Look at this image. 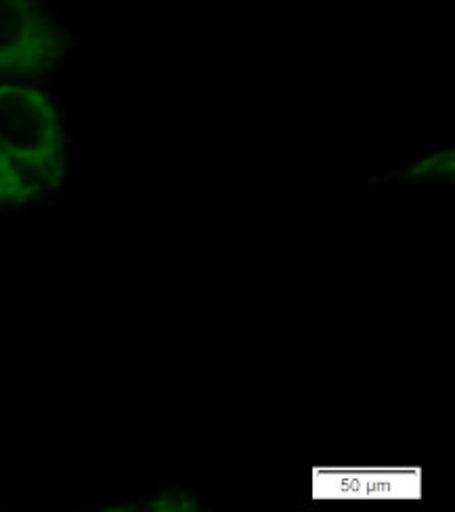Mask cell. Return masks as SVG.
Returning a JSON list of instances; mask_svg holds the SVG:
<instances>
[{
	"mask_svg": "<svg viewBox=\"0 0 455 512\" xmlns=\"http://www.w3.org/2000/svg\"><path fill=\"white\" fill-rule=\"evenodd\" d=\"M42 196H45V189L0 149V210L34 206Z\"/></svg>",
	"mask_w": 455,
	"mask_h": 512,
	"instance_id": "cell-3",
	"label": "cell"
},
{
	"mask_svg": "<svg viewBox=\"0 0 455 512\" xmlns=\"http://www.w3.org/2000/svg\"><path fill=\"white\" fill-rule=\"evenodd\" d=\"M0 149L45 191L63 187L68 133L47 91L0 80Z\"/></svg>",
	"mask_w": 455,
	"mask_h": 512,
	"instance_id": "cell-1",
	"label": "cell"
},
{
	"mask_svg": "<svg viewBox=\"0 0 455 512\" xmlns=\"http://www.w3.org/2000/svg\"><path fill=\"white\" fill-rule=\"evenodd\" d=\"M403 179L407 181H428V179H451L455 173V152L453 147H439L437 152L418 158L414 164L405 166Z\"/></svg>",
	"mask_w": 455,
	"mask_h": 512,
	"instance_id": "cell-4",
	"label": "cell"
},
{
	"mask_svg": "<svg viewBox=\"0 0 455 512\" xmlns=\"http://www.w3.org/2000/svg\"><path fill=\"white\" fill-rule=\"evenodd\" d=\"M200 502L191 494H177V492H162L156 498L147 500L141 510H162V512H181V510H198Z\"/></svg>",
	"mask_w": 455,
	"mask_h": 512,
	"instance_id": "cell-5",
	"label": "cell"
},
{
	"mask_svg": "<svg viewBox=\"0 0 455 512\" xmlns=\"http://www.w3.org/2000/svg\"><path fill=\"white\" fill-rule=\"evenodd\" d=\"M68 47V32L40 0H0V80L45 76Z\"/></svg>",
	"mask_w": 455,
	"mask_h": 512,
	"instance_id": "cell-2",
	"label": "cell"
}]
</instances>
